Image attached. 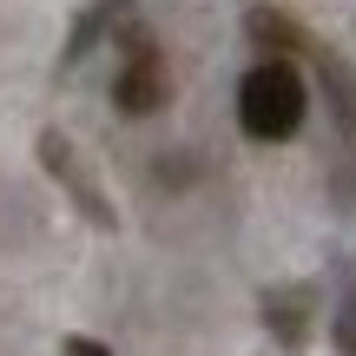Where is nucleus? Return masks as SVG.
<instances>
[{"label": "nucleus", "instance_id": "1", "mask_svg": "<svg viewBox=\"0 0 356 356\" xmlns=\"http://www.w3.org/2000/svg\"><path fill=\"white\" fill-rule=\"evenodd\" d=\"M304 113H310V86H304V73H297L291 60H257L251 73H244V86H238V126L251 132L257 145L291 139V132L304 126Z\"/></svg>", "mask_w": 356, "mask_h": 356}, {"label": "nucleus", "instance_id": "2", "mask_svg": "<svg viewBox=\"0 0 356 356\" xmlns=\"http://www.w3.org/2000/svg\"><path fill=\"white\" fill-rule=\"evenodd\" d=\"M113 99H119V113H132V119L159 113V106L172 99V73H165V53H159L152 40H132L126 66H119V79H113Z\"/></svg>", "mask_w": 356, "mask_h": 356}, {"label": "nucleus", "instance_id": "3", "mask_svg": "<svg viewBox=\"0 0 356 356\" xmlns=\"http://www.w3.org/2000/svg\"><path fill=\"white\" fill-rule=\"evenodd\" d=\"M244 26H251V40H257V47H277V53L310 47V40H304V26H297V20H284V13H270V7H257Z\"/></svg>", "mask_w": 356, "mask_h": 356}, {"label": "nucleus", "instance_id": "4", "mask_svg": "<svg viewBox=\"0 0 356 356\" xmlns=\"http://www.w3.org/2000/svg\"><path fill=\"white\" fill-rule=\"evenodd\" d=\"M40 152H47V165H66V172H73V159H66V139H60V132H47V139H40ZM79 198H86V211H92V218H99V225H106L99 198H92L86 185H79Z\"/></svg>", "mask_w": 356, "mask_h": 356}, {"label": "nucleus", "instance_id": "5", "mask_svg": "<svg viewBox=\"0 0 356 356\" xmlns=\"http://www.w3.org/2000/svg\"><path fill=\"white\" fill-rule=\"evenodd\" d=\"M337 350H343V356H356V297H350L343 310H337Z\"/></svg>", "mask_w": 356, "mask_h": 356}, {"label": "nucleus", "instance_id": "6", "mask_svg": "<svg viewBox=\"0 0 356 356\" xmlns=\"http://www.w3.org/2000/svg\"><path fill=\"white\" fill-rule=\"evenodd\" d=\"M60 356H113V350H106V343H92V337H66Z\"/></svg>", "mask_w": 356, "mask_h": 356}]
</instances>
